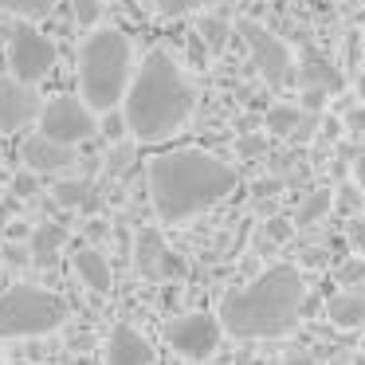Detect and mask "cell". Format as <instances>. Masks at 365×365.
I'll return each instance as SVG.
<instances>
[{"mask_svg":"<svg viewBox=\"0 0 365 365\" xmlns=\"http://www.w3.org/2000/svg\"><path fill=\"white\" fill-rule=\"evenodd\" d=\"M150 200L165 224H181L220 205L236 189V169L208 150H169L158 153L145 169Z\"/></svg>","mask_w":365,"mask_h":365,"instance_id":"obj_1","label":"cell"},{"mask_svg":"<svg viewBox=\"0 0 365 365\" xmlns=\"http://www.w3.org/2000/svg\"><path fill=\"white\" fill-rule=\"evenodd\" d=\"M200 36H205V43L212 51H224V43H228V24H220V20H200Z\"/></svg>","mask_w":365,"mask_h":365,"instance_id":"obj_24","label":"cell"},{"mask_svg":"<svg viewBox=\"0 0 365 365\" xmlns=\"http://www.w3.org/2000/svg\"><path fill=\"white\" fill-rule=\"evenodd\" d=\"M294 71H299V79L307 83V91H338L341 87V71L338 67H330V59L318 56V51H307V56L294 63Z\"/></svg>","mask_w":365,"mask_h":365,"instance_id":"obj_14","label":"cell"},{"mask_svg":"<svg viewBox=\"0 0 365 365\" xmlns=\"http://www.w3.org/2000/svg\"><path fill=\"white\" fill-rule=\"evenodd\" d=\"M326 318H330L338 330H357V326H365V294L357 291H338L330 294V302H326Z\"/></svg>","mask_w":365,"mask_h":365,"instance_id":"obj_15","label":"cell"},{"mask_svg":"<svg viewBox=\"0 0 365 365\" xmlns=\"http://www.w3.org/2000/svg\"><path fill=\"white\" fill-rule=\"evenodd\" d=\"M361 279H365V259H349V263L338 267V283L341 287H354V283H361Z\"/></svg>","mask_w":365,"mask_h":365,"instance_id":"obj_25","label":"cell"},{"mask_svg":"<svg viewBox=\"0 0 365 365\" xmlns=\"http://www.w3.org/2000/svg\"><path fill=\"white\" fill-rule=\"evenodd\" d=\"M330 205H334L330 189H314L307 200H302V208H299V224H314V220H322V216L330 212Z\"/></svg>","mask_w":365,"mask_h":365,"instance_id":"obj_20","label":"cell"},{"mask_svg":"<svg viewBox=\"0 0 365 365\" xmlns=\"http://www.w3.org/2000/svg\"><path fill=\"white\" fill-rule=\"evenodd\" d=\"M71 12H75V24L79 28H98V20H103V0H71Z\"/></svg>","mask_w":365,"mask_h":365,"instance_id":"obj_21","label":"cell"},{"mask_svg":"<svg viewBox=\"0 0 365 365\" xmlns=\"http://www.w3.org/2000/svg\"><path fill=\"white\" fill-rule=\"evenodd\" d=\"M12 189H16V197H32V192H36V177L32 173H20L16 181H12Z\"/></svg>","mask_w":365,"mask_h":365,"instance_id":"obj_29","label":"cell"},{"mask_svg":"<svg viewBox=\"0 0 365 365\" xmlns=\"http://www.w3.org/2000/svg\"><path fill=\"white\" fill-rule=\"evenodd\" d=\"M75 271H79V279L91 287V291H98V294H106L114 287L110 263H106V255L95 252V247H79V252H75Z\"/></svg>","mask_w":365,"mask_h":365,"instance_id":"obj_16","label":"cell"},{"mask_svg":"<svg viewBox=\"0 0 365 365\" xmlns=\"http://www.w3.org/2000/svg\"><path fill=\"white\" fill-rule=\"evenodd\" d=\"M271 236H291V224H287V220H271Z\"/></svg>","mask_w":365,"mask_h":365,"instance_id":"obj_31","label":"cell"},{"mask_svg":"<svg viewBox=\"0 0 365 365\" xmlns=\"http://www.w3.org/2000/svg\"><path fill=\"white\" fill-rule=\"evenodd\" d=\"M302 275L291 263H275L247 287L232 291L220 307V326L232 338H283L302 314Z\"/></svg>","mask_w":365,"mask_h":365,"instance_id":"obj_3","label":"cell"},{"mask_svg":"<svg viewBox=\"0 0 365 365\" xmlns=\"http://www.w3.org/2000/svg\"><path fill=\"white\" fill-rule=\"evenodd\" d=\"M357 95L365 98V67H361V75H357Z\"/></svg>","mask_w":365,"mask_h":365,"instance_id":"obj_33","label":"cell"},{"mask_svg":"<svg viewBox=\"0 0 365 365\" xmlns=\"http://www.w3.org/2000/svg\"><path fill=\"white\" fill-rule=\"evenodd\" d=\"M87 197H91V189L83 181H59L56 185V200H59V205H67V208L87 205Z\"/></svg>","mask_w":365,"mask_h":365,"instance_id":"obj_22","label":"cell"},{"mask_svg":"<svg viewBox=\"0 0 365 365\" xmlns=\"http://www.w3.org/2000/svg\"><path fill=\"white\" fill-rule=\"evenodd\" d=\"M20 161L28 173H59V169L75 165V145H59L43 134H32L20 145Z\"/></svg>","mask_w":365,"mask_h":365,"instance_id":"obj_12","label":"cell"},{"mask_svg":"<svg viewBox=\"0 0 365 365\" xmlns=\"http://www.w3.org/2000/svg\"><path fill=\"white\" fill-rule=\"evenodd\" d=\"M9 67H12V79L40 83L43 75L56 67V43H51L40 28H32L24 20V24H16L9 36Z\"/></svg>","mask_w":365,"mask_h":365,"instance_id":"obj_8","label":"cell"},{"mask_svg":"<svg viewBox=\"0 0 365 365\" xmlns=\"http://www.w3.org/2000/svg\"><path fill=\"white\" fill-rule=\"evenodd\" d=\"M220 330H224L220 318H212V314H181V318L169 322L165 338L181 357L205 361V357H212L216 346H220Z\"/></svg>","mask_w":365,"mask_h":365,"instance_id":"obj_9","label":"cell"},{"mask_svg":"<svg viewBox=\"0 0 365 365\" xmlns=\"http://www.w3.org/2000/svg\"><path fill=\"white\" fill-rule=\"evenodd\" d=\"M106 365H153V346L134 326H114L106 341Z\"/></svg>","mask_w":365,"mask_h":365,"instance_id":"obj_13","label":"cell"},{"mask_svg":"<svg viewBox=\"0 0 365 365\" xmlns=\"http://www.w3.org/2000/svg\"><path fill=\"white\" fill-rule=\"evenodd\" d=\"M279 365H318V361H314V357H302L299 354V357H287V361H279Z\"/></svg>","mask_w":365,"mask_h":365,"instance_id":"obj_32","label":"cell"},{"mask_svg":"<svg viewBox=\"0 0 365 365\" xmlns=\"http://www.w3.org/2000/svg\"><path fill=\"white\" fill-rule=\"evenodd\" d=\"M0 177H4V169H0Z\"/></svg>","mask_w":365,"mask_h":365,"instance_id":"obj_35","label":"cell"},{"mask_svg":"<svg viewBox=\"0 0 365 365\" xmlns=\"http://www.w3.org/2000/svg\"><path fill=\"white\" fill-rule=\"evenodd\" d=\"M349 244H354L357 255L365 259V216H357V220L349 224Z\"/></svg>","mask_w":365,"mask_h":365,"instance_id":"obj_26","label":"cell"},{"mask_svg":"<svg viewBox=\"0 0 365 365\" xmlns=\"http://www.w3.org/2000/svg\"><path fill=\"white\" fill-rule=\"evenodd\" d=\"M56 4L59 0H0V9L20 16V20H28V24H32V20H43Z\"/></svg>","mask_w":365,"mask_h":365,"instance_id":"obj_19","label":"cell"},{"mask_svg":"<svg viewBox=\"0 0 365 365\" xmlns=\"http://www.w3.org/2000/svg\"><path fill=\"white\" fill-rule=\"evenodd\" d=\"M205 0H153V9L161 12V16L177 20V16H189V12H197Z\"/></svg>","mask_w":365,"mask_h":365,"instance_id":"obj_23","label":"cell"},{"mask_svg":"<svg viewBox=\"0 0 365 365\" xmlns=\"http://www.w3.org/2000/svg\"><path fill=\"white\" fill-rule=\"evenodd\" d=\"M67 302L32 283H16L0 294V338H36L63 326Z\"/></svg>","mask_w":365,"mask_h":365,"instance_id":"obj_5","label":"cell"},{"mask_svg":"<svg viewBox=\"0 0 365 365\" xmlns=\"http://www.w3.org/2000/svg\"><path fill=\"white\" fill-rule=\"evenodd\" d=\"M354 181H357V189L365 192V153H361V158L354 161Z\"/></svg>","mask_w":365,"mask_h":365,"instance_id":"obj_30","label":"cell"},{"mask_svg":"<svg viewBox=\"0 0 365 365\" xmlns=\"http://www.w3.org/2000/svg\"><path fill=\"white\" fill-rule=\"evenodd\" d=\"M40 114V95L32 91V83L20 79H0V134H16Z\"/></svg>","mask_w":365,"mask_h":365,"instance_id":"obj_11","label":"cell"},{"mask_svg":"<svg viewBox=\"0 0 365 365\" xmlns=\"http://www.w3.org/2000/svg\"><path fill=\"white\" fill-rule=\"evenodd\" d=\"M134 75V48L118 28H91L79 48V98L95 114H106L122 103Z\"/></svg>","mask_w":365,"mask_h":365,"instance_id":"obj_4","label":"cell"},{"mask_svg":"<svg viewBox=\"0 0 365 365\" xmlns=\"http://www.w3.org/2000/svg\"><path fill=\"white\" fill-rule=\"evenodd\" d=\"M299 122H302V110L294 103H275L267 110V130L271 134H283V138H291L294 130H299Z\"/></svg>","mask_w":365,"mask_h":365,"instance_id":"obj_18","label":"cell"},{"mask_svg":"<svg viewBox=\"0 0 365 365\" xmlns=\"http://www.w3.org/2000/svg\"><path fill=\"white\" fill-rule=\"evenodd\" d=\"M106 114H110V110H106ZM103 134L110 138V142H118V138L126 134V118H118V114H110V118L103 122Z\"/></svg>","mask_w":365,"mask_h":365,"instance_id":"obj_28","label":"cell"},{"mask_svg":"<svg viewBox=\"0 0 365 365\" xmlns=\"http://www.w3.org/2000/svg\"><path fill=\"white\" fill-rule=\"evenodd\" d=\"M59 247H63V228H56V224H43V228L32 236V259H36V263H51Z\"/></svg>","mask_w":365,"mask_h":365,"instance_id":"obj_17","label":"cell"},{"mask_svg":"<svg viewBox=\"0 0 365 365\" xmlns=\"http://www.w3.org/2000/svg\"><path fill=\"white\" fill-rule=\"evenodd\" d=\"M36 122H40V134L59 145H79L83 138H91L98 130L95 110L75 95H51L48 103H40Z\"/></svg>","mask_w":365,"mask_h":365,"instance_id":"obj_6","label":"cell"},{"mask_svg":"<svg viewBox=\"0 0 365 365\" xmlns=\"http://www.w3.org/2000/svg\"><path fill=\"white\" fill-rule=\"evenodd\" d=\"M354 365H365V357H357V361H354Z\"/></svg>","mask_w":365,"mask_h":365,"instance_id":"obj_34","label":"cell"},{"mask_svg":"<svg viewBox=\"0 0 365 365\" xmlns=\"http://www.w3.org/2000/svg\"><path fill=\"white\" fill-rule=\"evenodd\" d=\"M240 36H244L247 51H252V63L259 67V75H263V83H267V87L283 91V87H291V83L299 79L291 48H287L279 36H271L263 24H252V20H244V24H240Z\"/></svg>","mask_w":365,"mask_h":365,"instance_id":"obj_7","label":"cell"},{"mask_svg":"<svg viewBox=\"0 0 365 365\" xmlns=\"http://www.w3.org/2000/svg\"><path fill=\"white\" fill-rule=\"evenodd\" d=\"M134 267L142 271V279L150 283H165V279L185 275V263L169 252V244L161 240L158 228H142L134 240Z\"/></svg>","mask_w":365,"mask_h":365,"instance_id":"obj_10","label":"cell"},{"mask_svg":"<svg viewBox=\"0 0 365 365\" xmlns=\"http://www.w3.org/2000/svg\"><path fill=\"white\" fill-rule=\"evenodd\" d=\"M122 103H126V114H122L126 130L138 142H165L192 118L197 95L177 59L158 48L142 59V67H134Z\"/></svg>","mask_w":365,"mask_h":365,"instance_id":"obj_2","label":"cell"},{"mask_svg":"<svg viewBox=\"0 0 365 365\" xmlns=\"http://www.w3.org/2000/svg\"><path fill=\"white\" fill-rule=\"evenodd\" d=\"M346 126L354 130V134H365V103H357L346 110Z\"/></svg>","mask_w":365,"mask_h":365,"instance_id":"obj_27","label":"cell"}]
</instances>
